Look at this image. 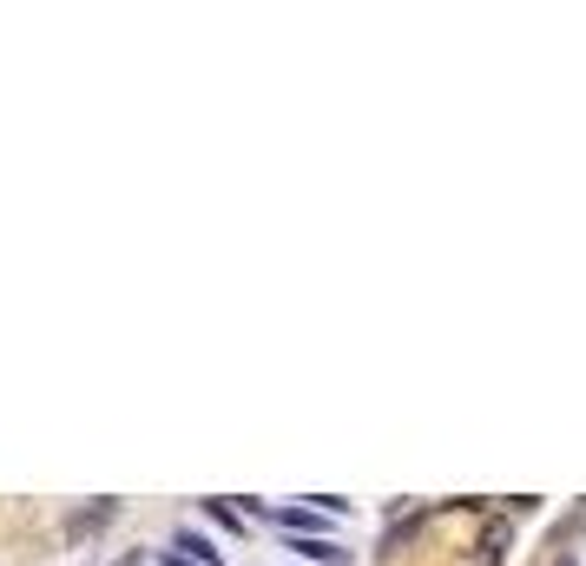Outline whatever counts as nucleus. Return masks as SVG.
I'll list each match as a JSON object with an SVG mask.
<instances>
[{
	"label": "nucleus",
	"instance_id": "1",
	"mask_svg": "<svg viewBox=\"0 0 586 566\" xmlns=\"http://www.w3.org/2000/svg\"><path fill=\"white\" fill-rule=\"evenodd\" d=\"M508 547H515V514H488L475 541V566H508Z\"/></svg>",
	"mask_w": 586,
	"mask_h": 566
},
{
	"label": "nucleus",
	"instance_id": "2",
	"mask_svg": "<svg viewBox=\"0 0 586 566\" xmlns=\"http://www.w3.org/2000/svg\"><path fill=\"white\" fill-rule=\"evenodd\" d=\"M119 521V501H92V508H73L66 514V541H86V534H99V528H112Z\"/></svg>",
	"mask_w": 586,
	"mask_h": 566
},
{
	"label": "nucleus",
	"instance_id": "3",
	"mask_svg": "<svg viewBox=\"0 0 586 566\" xmlns=\"http://www.w3.org/2000/svg\"><path fill=\"white\" fill-rule=\"evenodd\" d=\"M172 554H185L191 566H218V561H224V554H218V541H211V534H198V528L172 534Z\"/></svg>",
	"mask_w": 586,
	"mask_h": 566
},
{
	"label": "nucleus",
	"instance_id": "4",
	"mask_svg": "<svg viewBox=\"0 0 586 566\" xmlns=\"http://www.w3.org/2000/svg\"><path fill=\"white\" fill-rule=\"evenodd\" d=\"M290 554H303V561H317V566H343L350 561L336 541H297V534H290Z\"/></svg>",
	"mask_w": 586,
	"mask_h": 566
},
{
	"label": "nucleus",
	"instance_id": "5",
	"mask_svg": "<svg viewBox=\"0 0 586 566\" xmlns=\"http://www.w3.org/2000/svg\"><path fill=\"white\" fill-rule=\"evenodd\" d=\"M204 521H211V528H224V534H237V528H244V514H237L231 501H204Z\"/></svg>",
	"mask_w": 586,
	"mask_h": 566
},
{
	"label": "nucleus",
	"instance_id": "6",
	"mask_svg": "<svg viewBox=\"0 0 586 566\" xmlns=\"http://www.w3.org/2000/svg\"><path fill=\"white\" fill-rule=\"evenodd\" d=\"M158 566H191L185 554H158Z\"/></svg>",
	"mask_w": 586,
	"mask_h": 566
},
{
	"label": "nucleus",
	"instance_id": "7",
	"mask_svg": "<svg viewBox=\"0 0 586 566\" xmlns=\"http://www.w3.org/2000/svg\"><path fill=\"white\" fill-rule=\"evenodd\" d=\"M119 566H139V561H119Z\"/></svg>",
	"mask_w": 586,
	"mask_h": 566
}]
</instances>
